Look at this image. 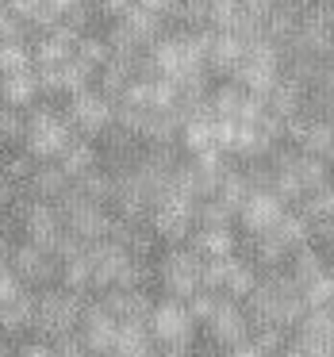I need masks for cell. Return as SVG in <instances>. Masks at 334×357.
<instances>
[{
  "instance_id": "obj_1",
  "label": "cell",
  "mask_w": 334,
  "mask_h": 357,
  "mask_svg": "<svg viewBox=\"0 0 334 357\" xmlns=\"http://www.w3.org/2000/svg\"><path fill=\"white\" fill-rule=\"evenodd\" d=\"M81 315H85V300L73 288H50V292H39V307H35V334L43 338H62L73 326H81Z\"/></svg>"
},
{
  "instance_id": "obj_2",
  "label": "cell",
  "mask_w": 334,
  "mask_h": 357,
  "mask_svg": "<svg viewBox=\"0 0 334 357\" xmlns=\"http://www.w3.org/2000/svg\"><path fill=\"white\" fill-rule=\"evenodd\" d=\"M58 211H62V219H66V227H70L73 234H81L85 242H100V238H108L112 234V223L116 219L104 211V204H96V200H89L81 188H70V192L58 200Z\"/></svg>"
},
{
  "instance_id": "obj_3",
  "label": "cell",
  "mask_w": 334,
  "mask_h": 357,
  "mask_svg": "<svg viewBox=\"0 0 334 357\" xmlns=\"http://www.w3.org/2000/svg\"><path fill=\"white\" fill-rule=\"evenodd\" d=\"M158 280H162V288L169 296L192 300V296L204 288V254L173 246L169 254L162 257V265H158Z\"/></svg>"
},
{
  "instance_id": "obj_4",
  "label": "cell",
  "mask_w": 334,
  "mask_h": 357,
  "mask_svg": "<svg viewBox=\"0 0 334 357\" xmlns=\"http://www.w3.org/2000/svg\"><path fill=\"white\" fill-rule=\"evenodd\" d=\"M73 142L70 123L62 116H54L50 108H39L31 119H27V135H24V150L35 154L39 162H50V158H62V150Z\"/></svg>"
},
{
  "instance_id": "obj_5",
  "label": "cell",
  "mask_w": 334,
  "mask_h": 357,
  "mask_svg": "<svg viewBox=\"0 0 334 357\" xmlns=\"http://www.w3.org/2000/svg\"><path fill=\"white\" fill-rule=\"evenodd\" d=\"M192 223H196V200H188V196H162L150 211V231L169 246H181L192 234Z\"/></svg>"
},
{
  "instance_id": "obj_6",
  "label": "cell",
  "mask_w": 334,
  "mask_h": 357,
  "mask_svg": "<svg viewBox=\"0 0 334 357\" xmlns=\"http://www.w3.org/2000/svg\"><path fill=\"white\" fill-rule=\"evenodd\" d=\"M16 215H20V227H24L27 242H39V246H47V250H54L58 234L66 231L62 211H58L50 200H39V196H31V200L20 204Z\"/></svg>"
},
{
  "instance_id": "obj_7",
  "label": "cell",
  "mask_w": 334,
  "mask_h": 357,
  "mask_svg": "<svg viewBox=\"0 0 334 357\" xmlns=\"http://www.w3.org/2000/svg\"><path fill=\"white\" fill-rule=\"evenodd\" d=\"M150 331H154V338L162 342H192V331H196V319L192 311H188L185 300H177V296H169V300L154 303V311H150Z\"/></svg>"
},
{
  "instance_id": "obj_8",
  "label": "cell",
  "mask_w": 334,
  "mask_h": 357,
  "mask_svg": "<svg viewBox=\"0 0 334 357\" xmlns=\"http://www.w3.org/2000/svg\"><path fill=\"white\" fill-rule=\"evenodd\" d=\"M238 219L250 234H269L284 219V200H280L277 188H254L246 196V204L238 208Z\"/></svg>"
},
{
  "instance_id": "obj_9",
  "label": "cell",
  "mask_w": 334,
  "mask_h": 357,
  "mask_svg": "<svg viewBox=\"0 0 334 357\" xmlns=\"http://www.w3.org/2000/svg\"><path fill=\"white\" fill-rule=\"evenodd\" d=\"M131 250L116 238H100L89 242V261H93V284L96 288H116V280L123 277L127 261H131Z\"/></svg>"
},
{
  "instance_id": "obj_10",
  "label": "cell",
  "mask_w": 334,
  "mask_h": 357,
  "mask_svg": "<svg viewBox=\"0 0 334 357\" xmlns=\"http://www.w3.org/2000/svg\"><path fill=\"white\" fill-rule=\"evenodd\" d=\"M8 261H12V269L20 273L24 284H47V280H54V273L62 269V261L54 257V250L39 246V242H24V246H16Z\"/></svg>"
},
{
  "instance_id": "obj_11",
  "label": "cell",
  "mask_w": 334,
  "mask_h": 357,
  "mask_svg": "<svg viewBox=\"0 0 334 357\" xmlns=\"http://www.w3.org/2000/svg\"><path fill=\"white\" fill-rule=\"evenodd\" d=\"M70 119L73 127H81L85 135H104L112 123H116V108L108 104L104 93H73V104H70Z\"/></svg>"
},
{
  "instance_id": "obj_12",
  "label": "cell",
  "mask_w": 334,
  "mask_h": 357,
  "mask_svg": "<svg viewBox=\"0 0 334 357\" xmlns=\"http://www.w3.org/2000/svg\"><path fill=\"white\" fill-rule=\"evenodd\" d=\"M116 334H119V319L104 307V300L89 303L85 315H81V342L93 354H112L116 349Z\"/></svg>"
},
{
  "instance_id": "obj_13",
  "label": "cell",
  "mask_w": 334,
  "mask_h": 357,
  "mask_svg": "<svg viewBox=\"0 0 334 357\" xmlns=\"http://www.w3.org/2000/svg\"><path fill=\"white\" fill-rule=\"evenodd\" d=\"M208 331H211V338H215L219 346L231 349V346H238V342L250 338V315L234 300H219L215 315L208 319Z\"/></svg>"
},
{
  "instance_id": "obj_14",
  "label": "cell",
  "mask_w": 334,
  "mask_h": 357,
  "mask_svg": "<svg viewBox=\"0 0 334 357\" xmlns=\"http://www.w3.org/2000/svg\"><path fill=\"white\" fill-rule=\"evenodd\" d=\"M116 357H150L154 354V331L146 319H123L116 334Z\"/></svg>"
},
{
  "instance_id": "obj_15",
  "label": "cell",
  "mask_w": 334,
  "mask_h": 357,
  "mask_svg": "<svg viewBox=\"0 0 334 357\" xmlns=\"http://www.w3.org/2000/svg\"><path fill=\"white\" fill-rule=\"evenodd\" d=\"M35 307H39V296H35L31 288H24L20 296H12V300L0 307V334L35 331Z\"/></svg>"
},
{
  "instance_id": "obj_16",
  "label": "cell",
  "mask_w": 334,
  "mask_h": 357,
  "mask_svg": "<svg viewBox=\"0 0 334 357\" xmlns=\"http://www.w3.org/2000/svg\"><path fill=\"white\" fill-rule=\"evenodd\" d=\"M104 307L123 323V319H146L150 323V311H154V300H150L142 288H108L104 296Z\"/></svg>"
},
{
  "instance_id": "obj_17",
  "label": "cell",
  "mask_w": 334,
  "mask_h": 357,
  "mask_svg": "<svg viewBox=\"0 0 334 357\" xmlns=\"http://www.w3.org/2000/svg\"><path fill=\"white\" fill-rule=\"evenodd\" d=\"M39 93H43L39 73H31V70L0 77V96H4V104H12V108H27V104H35Z\"/></svg>"
},
{
  "instance_id": "obj_18",
  "label": "cell",
  "mask_w": 334,
  "mask_h": 357,
  "mask_svg": "<svg viewBox=\"0 0 334 357\" xmlns=\"http://www.w3.org/2000/svg\"><path fill=\"white\" fill-rule=\"evenodd\" d=\"M70 173L62 169V165H39V169L31 173V181H27V188H31L39 200H62L66 192H70Z\"/></svg>"
},
{
  "instance_id": "obj_19",
  "label": "cell",
  "mask_w": 334,
  "mask_h": 357,
  "mask_svg": "<svg viewBox=\"0 0 334 357\" xmlns=\"http://www.w3.org/2000/svg\"><path fill=\"white\" fill-rule=\"evenodd\" d=\"M58 165H62V169L70 173L73 181H77V177H85V173H93L96 165H100V154H96V146H93L89 139H73L70 146L62 150Z\"/></svg>"
},
{
  "instance_id": "obj_20",
  "label": "cell",
  "mask_w": 334,
  "mask_h": 357,
  "mask_svg": "<svg viewBox=\"0 0 334 357\" xmlns=\"http://www.w3.org/2000/svg\"><path fill=\"white\" fill-rule=\"evenodd\" d=\"M238 238H234L231 227H200L196 231V254L204 257H234Z\"/></svg>"
},
{
  "instance_id": "obj_21",
  "label": "cell",
  "mask_w": 334,
  "mask_h": 357,
  "mask_svg": "<svg viewBox=\"0 0 334 357\" xmlns=\"http://www.w3.org/2000/svg\"><path fill=\"white\" fill-rule=\"evenodd\" d=\"M70 54H73V31H66V27H58L54 35H47L35 47V62L39 66H62L70 62Z\"/></svg>"
},
{
  "instance_id": "obj_22",
  "label": "cell",
  "mask_w": 334,
  "mask_h": 357,
  "mask_svg": "<svg viewBox=\"0 0 334 357\" xmlns=\"http://www.w3.org/2000/svg\"><path fill=\"white\" fill-rule=\"evenodd\" d=\"M181 142H185L188 154H204V150L215 146V123H211V119H204V116L185 119V127H181Z\"/></svg>"
},
{
  "instance_id": "obj_23",
  "label": "cell",
  "mask_w": 334,
  "mask_h": 357,
  "mask_svg": "<svg viewBox=\"0 0 334 357\" xmlns=\"http://www.w3.org/2000/svg\"><path fill=\"white\" fill-rule=\"evenodd\" d=\"M257 288V277L254 269H250L246 261H238V257H227V280H223V292L231 296V300H250V292Z\"/></svg>"
},
{
  "instance_id": "obj_24",
  "label": "cell",
  "mask_w": 334,
  "mask_h": 357,
  "mask_svg": "<svg viewBox=\"0 0 334 357\" xmlns=\"http://www.w3.org/2000/svg\"><path fill=\"white\" fill-rule=\"evenodd\" d=\"M292 169H296V177H300V185H303V192H315V188H323L326 185V177H331V169L323 165V158L319 154H308L303 150L300 158H292Z\"/></svg>"
},
{
  "instance_id": "obj_25",
  "label": "cell",
  "mask_w": 334,
  "mask_h": 357,
  "mask_svg": "<svg viewBox=\"0 0 334 357\" xmlns=\"http://www.w3.org/2000/svg\"><path fill=\"white\" fill-rule=\"evenodd\" d=\"M62 284L73 288V292H81V296H85L89 288H96L93 284V261H89V250L77 254V257H70V261H62Z\"/></svg>"
},
{
  "instance_id": "obj_26",
  "label": "cell",
  "mask_w": 334,
  "mask_h": 357,
  "mask_svg": "<svg viewBox=\"0 0 334 357\" xmlns=\"http://www.w3.org/2000/svg\"><path fill=\"white\" fill-rule=\"evenodd\" d=\"M323 273H326V265H323V257H319L315 250H308V246L296 250V261H292V277H296V284L308 288L311 280H319Z\"/></svg>"
},
{
  "instance_id": "obj_27",
  "label": "cell",
  "mask_w": 334,
  "mask_h": 357,
  "mask_svg": "<svg viewBox=\"0 0 334 357\" xmlns=\"http://www.w3.org/2000/svg\"><path fill=\"white\" fill-rule=\"evenodd\" d=\"M35 54L24 47V43H0V77H8V73H24L31 70Z\"/></svg>"
},
{
  "instance_id": "obj_28",
  "label": "cell",
  "mask_w": 334,
  "mask_h": 357,
  "mask_svg": "<svg viewBox=\"0 0 334 357\" xmlns=\"http://www.w3.org/2000/svg\"><path fill=\"white\" fill-rule=\"evenodd\" d=\"M254 192V185H250V173H234V169H227V177H223V185H219V200H227L234 211L246 204V196Z\"/></svg>"
},
{
  "instance_id": "obj_29",
  "label": "cell",
  "mask_w": 334,
  "mask_h": 357,
  "mask_svg": "<svg viewBox=\"0 0 334 357\" xmlns=\"http://www.w3.org/2000/svg\"><path fill=\"white\" fill-rule=\"evenodd\" d=\"M24 135H27V119L20 116V108L0 104V146H16V142H24Z\"/></svg>"
},
{
  "instance_id": "obj_30",
  "label": "cell",
  "mask_w": 334,
  "mask_h": 357,
  "mask_svg": "<svg viewBox=\"0 0 334 357\" xmlns=\"http://www.w3.org/2000/svg\"><path fill=\"white\" fill-rule=\"evenodd\" d=\"M77 188L89 196V200L104 204V200H112V192H116V177H108V173L93 169V173H85V177H77Z\"/></svg>"
},
{
  "instance_id": "obj_31",
  "label": "cell",
  "mask_w": 334,
  "mask_h": 357,
  "mask_svg": "<svg viewBox=\"0 0 334 357\" xmlns=\"http://www.w3.org/2000/svg\"><path fill=\"white\" fill-rule=\"evenodd\" d=\"M277 234H280V242H284L288 250H300L303 242H308L311 227H308V219H303V215H288V211H284V219L277 223Z\"/></svg>"
},
{
  "instance_id": "obj_32",
  "label": "cell",
  "mask_w": 334,
  "mask_h": 357,
  "mask_svg": "<svg viewBox=\"0 0 334 357\" xmlns=\"http://www.w3.org/2000/svg\"><path fill=\"white\" fill-rule=\"evenodd\" d=\"M296 139H300V146L308 150V154H319V158L334 154V131L331 127H303Z\"/></svg>"
},
{
  "instance_id": "obj_33",
  "label": "cell",
  "mask_w": 334,
  "mask_h": 357,
  "mask_svg": "<svg viewBox=\"0 0 334 357\" xmlns=\"http://www.w3.org/2000/svg\"><path fill=\"white\" fill-rule=\"evenodd\" d=\"M331 300H334V273H323L319 280H311V284L303 288V303H308L311 311L326 307Z\"/></svg>"
},
{
  "instance_id": "obj_34",
  "label": "cell",
  "mask_w": 334,
  "mask_h": 357,
  "mask_svg": "<svg viewBox=\"0 0 334 357\" xmlns=\"http://www.w3.org/2000/svg\"><path fill=\"white\" fill-rule=\"evenodd\" d=\"M39 158L35 154H27V150H20V154H12L8 162H4V177L8 181H16V185H27V181H31V173L39 169Z\"/></svg>"
},
{
  "instance_id": "obj_35",
  "label": "cell",
  "mask_w": 334,
  "mask_h": 357,
  "mask_svg": "<svg viewBox=\"0 0 334 357\" xmlns=\"http://www.w3.org/2000/svg\"><path fill=\"white\" fill-rule=\"evenodd\" d=\"M254 238H257V261L269 265V269H273V265H280V257L288 254V246L280 242V234L269 231V234H254Z\"/></svg>"
},
{
  "instance_id": "obj_36",
  "label": "cell",
  "mask_w": 334,
  "mask_h": 357,
  "mask_svg": "<svg viewBox=\"0 0 334 357\" xmlns=\"http://www.w3.org/2000/svg\"><path fill=\"white\" fill-rule=\"evenodd\" d=\"M242 100H246V96H242L238 89H219V93L211 96V112H215L219 119H238Z\"/></svg>"
},
{
  "instance_id": "obj_37",
  "label": "cell",
  "mask_w": 334,
  "mask_h": 357,
  "mask_svg": "<svg viewBox=\"0 0 334 357\" xmlns=\"http://www.w3.org/2000/svg\"><path fill=\"white\" fill-rule=\"evenodd\" d=\"M215 307H219V296L211 292V288H200V292L188 300V311H192L196 323H208V319L215 315Z\"/></svg>"
},
{
  "instance_id": "obj_38",
  "label": "cell",
  "mask_w": 334,
  "mask_h": 357,
  "mask_svg": "<svg viewBox=\"0 0 334 357\" xmlns=\"http://www.w3.org/2000/svg\"><path fill=\"white\" fill-rule=\"evenodd\" d=\"M223 280H227V257H208L204 261V288L223 292Z\"/></svg>"
},
{
  "instance_id": "obj_39",
  "label": "cell",
  "mask_w": 334,
  "mask_h": 357,
  "mask_svg": "<svg viewBox=\"0 0 334 357\" xmlns=\"http://www.w3.org/2000/svg\"><path fill=\"white\" fill-rule=\"evenodd\" d=\"M77 58L89 66V70H96V66L108 62V47H104V43H96V39H85V43L77 47Z\"/></svg>"
},
{
  "instance_id": "obj_40",
  "label": "cell",
  "mask_w": 334,
  "mask_h": 357,
  "mask_svg": "<svg viewBox=\"0 0 334 357\" xmlns=\"http://www.w3.org/2000/svg\"><path fill=\"white\" fill-rule=\"evenodd\" d=\"M54 357H93V349L73 334H62V338H54Z\"/></svg>"
},
{
  "instance_id": "obj_41",
  "label": "cell",
  "mask_w": 334,
  "mask_h": 357,
  "mask_svg": "<svg viewBox=\"0 0 334 357\" xmlns=\"http://www.w3.org/2000/svg\"><path fill=\"white\" fill-rule=\"evenodd\" d=\"M20 39V16L12 12V4H0V43Z\"/></svg>"
},
{
  "instance_id": "obj_42",
  "label": "cell",
  "mask_w": 334,
  "mask_h": 357,
  "mask_svg": "<svg viewBox=\"0 0 334 357\" xmlns=\"http://www.w3.org/2000/svg\"><path fill=\"white\" fill-rule=\"evenodd\" d=\"M12 200H16V181H8L4 173H0V215L12 208Z\"/></svg>"
},
{
  "instance_id": "obj_43",
  "label": "cell",
  "mask_w": 334,
  "mask_h": 357,
  "mask_svg": "<svg viewBox=\"0 0 334 357\" xmlns=\"http://www.w3.org/2000/svg\"><path fill=\"white\" fill-rule=\"evenodd\" d=\"M227 357H265V349L261 346H257V338L254 342H238V346H231V354H227Z\"/></svg>"
},
{
  "instance_id": "obj_44",
  "label": "cell",
  "mask_w": 334,
  "mask_h": 357,
  "mask_svg": "<svg viewBox=\"0 0 334 357\" xmlns=\"http://www.w3.org/2000/svg\"><path fill=\"white\" fill-rule=\"evenodd\" d=\"M16 357H54V346H47V342H27V346H20Z\"/></svg>"
},
{
  "instance_id": "obj_45",
  "label": "cell",
  "mask_w": 334,
  "mask_h": 357,
  "mask_svg": "<svg viewBox=\"0 0 334 357\" xmlns=\"http://www.w3.org/2000/svg\"><path fill=\"white\" fill-rule=\"evenodd\" d=\"M234 54H238V43H234V39H219V47H215L219 62H234Z\"/></svg>"
},
{
  "instance_id": "obj_46",
  "label": "cell",
  "mask_w": 334,
  "mask_h": 357,
  "mask_svg": "<svg viewBox=\"0 0 334 357\" xmlns=\"http://www.w3.org/2000/svg\"><path fill=\"white\" fill-rule=\"evenodd\" d=\"M280 357H308V354H303V349L296 346V349H284V354H280Z\"/></svg>"
},
{
  "instance_id": "obj_47",
  "label": "cell",
  "mask_w": 334,
  "mask_h": 357,
  "mask_svg": "<svg viewBox=\"0 0 334 357\" xmlns=\"http://www.w3.org/2000/svg\"><path fill=\"white\" fill-rule=\"evenodd\" d=\"M104 4H108V8H123L127 0H104Z\"/></svg>"
},
{
  "instance_id": "obj_48",
  "label": "cell",
  "mask_w": 334,
  "mask_h": 357,
  "mask_svg": "<svg viewBox=\"0 0 334 357\" xmlns=\"http://www.w3.org/2000/svg\"><path fill=\"white\" fill-rule=\"evenodd\" d=\"M0 357H12V349L4 346V338H0Z\"/></svg>"
},
{
  "instance_id": "obj_49",
  "label": "cell",
  "mask_w": 334,
  "mask_h": 357,
  "mask_svg": "<svg viewBox=\"0 0 334 357\" xmlns=\"http://www.w3.org/2000/svg\"><path fill=\"white\" fill-rule=\"evenodd\" d=\"M165 0H146V8H162Z\"/></svg>"
},
{
  "instance_id": "obj_50",
  "label": "cell",
  "mask_w": 334,
  "mask_h": 357,
  "mask_svg": "<svg viewBox=\"0 0 334 357\" xmlns=\"http://www.w3.org/2000/svg\"><path fill=\"white\" fill-rule=\"evenodd\" d=\"M323 311H326V315H331V319H334V300H331V303H326V307H323Z\"/></svg>"
},
{
  "instance_id": "obj_51",
  "label": "cell",
  "mask_w": 334,
  "mask_h": 357,
  "mask_svg": "<svg viewBox=\"0 0 334 357\" xmlns=\"http://www.w3.org/2000/svg\"><path fill=\"white\" fill-rule=\"evenodd\" d=\"M0 104H4V96H0Z\"/></svg>"
},
{
  "instance_id": "obj_52",
  "label": "cell",
  "mask_w": 334,
  "mask_h": 357,
  "mask_svg": "<svg viewBox=\"0 0 334 357\" xmlns=\"http://www.w3.org/2000/svg\"><path fill=\"white\" fill-rule=\"evenodd\" d=\"M150 357H158V354H150Z\"/></svg>"
}]
</instances>
